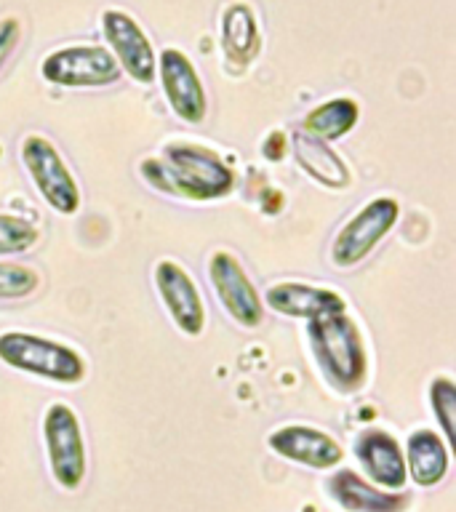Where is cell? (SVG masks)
Returning a JSON list of instances; mask_svg holds the SVG:
<instances>
[{
	"instance_id": "16",
	"label": "cell",
	"mask_w": 456,
	"mask_h": 512,
	"mask_svg": "<svg viewBox=\"0 0 456 512\" xmlns=\"http://www.w3.org/2000/svg\"><path fill=\"white\" fill-rule=\"evenodd\" d=\"M222 51L232 64H251L262 48V32L256 22L254 8L238 0L224 8L222 24H219Z\"/></svg>"
},
{
	"instance_id": "8",
	"label": "cell",
	"mask_w": 456,
	"mask_h": 512,
	"mask_svg": "<svg viewBox=\"0 0 456 512\" xmlns=\"http://www.w3.org/2000/svg\"><path fill=\"white\" fill-rule=\"evenodd\" d=\"M208 278L216 291V299L230 318L243 328H259L264 320V302L243 264L227 251H216L208 259Z\"/></svg>"
},
{
	"instance_id": "4",
	"label": "cell",
	"mask_w": 456,
	"mask_h": 512,
	"mask_svg": "<svg viewBox=\"0 0 456 512\" xmlns=\"http://www.w3.org/2000/svg\"><path fill=\"white\" fill-rule=\"evenodd\" d=\"M43 438L51 475L64 491H78L86 478V443L80 419L67 403H51L43 414Z\"/></svg>"
},
{
	"instance_id": "23",
	"label": "cell",
	"mask_w": 456,
	"mask_h": 512,
	"mask_svg": "<svg viewBox=\"0 0 456 512\" xmlns=\"http://www.w3.org/2000/svg\"><path fill=\"white\" fill-rule=\"evenodd\" d=\"M19 40H22V22L16 16L0 19V70L6 67V62L19 46Z\"/></svg>"
},
{
	"instance_id": "22",
	"label": "cell",
	"mask_w": 456,
	"mask_h": 512,
	"mask_svg": "<svg viewBox=\"0 0 456 512\" xmlns=\"http://www.w3.org/2000/svg\"><path fill=\"white\" fill-rule=\"evenodd\" d=\"M38 272L24 264L0 262V299H22L38 288Z\"/></svg>"
},
{
	"instance_id": "3",
	"label": "cell",
	"mask_w": 456,
	"mask_h": 512,
	"mask_svg": "<svg viewBox=\"0 0 456 512\" xmlns=\"http://www.w3.org/2000/svg\"><path fill=\"white\" fill-rule=\"evenodd\" d=\"M0 360L16 371L40 376L48 382L78 384L86 376V360L72 347L27 331L0 334Z\"/></svg>"
},
{
	"instance_id": "7",
	"label": "cell",
	"mask_w": 456,
	"mask_h": 512,
	"mask_svg": "<svg viewBox=\"0 0 456 512\" xmlns=\"http://www.w3.org/2000/svg\"><path fill=\"white\" fill-rule=\"evenodd\" d=\"M400 206L392 198H374L336 232L331 246V262L336 267H355L374 251L387 232L395 227Z\"/></svg>"
},
{
	"instance_id": "12",
	"label": "cell",
	"mask_w": 456,
	"mask_h": 512,
	"mask_svg": "<svg viewBox=\"0 0 456 512\" xmlns=\"http://www.w3.org/2000/svg\"><path fill=\"white\" fill-rule=\"evenodd\" d=\"M270 448L283 459L299 462L312 470H331L344 459L342 446L328 432L307 424H286L270 435Z\"/></svg>"
},
{
	"instance_id": "14",
	"label": "cell",
	"mask_w": 456,
	"mask_h": 512,
	"mask_svg": "<svg viewBox=\"0 0 456 512\" xmlns=\"http://www.w3.org/2000/svg\"><path fill=\"white\" fill-rule=\"evenodd\" d=\"M262 302H267V307L278 312V315L304 320L347 310V302H344V296L339 291L304 286V283H275V286L267 288V296Z\"/></svg>"
},
{
	"instance_id": "11",
	"label": "cell",
	"mask_w": 456,
	"mask_h": 512,
	"mask_svg": "<svg viewBox=\"0 0 456 512\" xmlns=\"http://www.w3.org/2000/svg\"><path fill=\"white\" fill-rule=\"evenodd\" d=\"M155 288H158L160 299L166 304L176 328L187 336H198L206 326V304H203V296H200L190 272L184 270L182 264L168 262V259L158 262Z\"/></svg>"
},
{
	"instance_id": "13",
	"label": "cell",
	"mask_w": 456,
	"mask_h": 512,
	"mask_svg": "<svg viewBox=\"0 0 456 512\" xmlns=\"http://www.w3.org/2000/svg\"><path fill=\"white\" fill-rule=\"evenodd\" d=\"M355 456L376 486L387 491H403L408 480L406 459H403L398 440L392 438L390 432L379 427H368L360 432L355 438Z\"/></svg>"
},
{
	"instance_id": "10",
	"label": "cell",
	"mask_w": 456,
	"mask_h": 512,
	"mask_svg": "<svg viewBox=\"0 0 456 512\" xmlns=\"http://www.w3.org/2000/svg\"><path fill=\"white\" fill-rule=\"evenodd\" d=\"M160 86L166 94L171 110L187 123H200L206 118V88L200 80L190 56L182 54L179 48H163L160 54Z\"/></svg>"
},
{
	"instance_id": "21",
	"label": "cell",
	"mask_w": 456,
	"mask_h": 512,
	"mask_svg": "<svg viewBox=\"0 0 456 512\" xmlns=\"http://www.w3.org/2000/svg\"><path fill=\"white\" fill-rule=\"evenodd\" d=\"M38 243V230L19 216L0 214V256L22 254Z\"/></svg>"
},
{
	"instance_id": "17",
	"label": "cell",
	"mask_w": 456,
	"mask_h": 512,
	"mask_svg": "<svg viewBox=\"0 0 456 512\" xmlns=\"http://www.w3.org/2000/svg\"><path fill=\"white\" fill-rule=\"evenodd\" d=\"M406 475L416 486L430 488L438 486L448 472V446L438 438V432L416 430L408 435L406 443Z\"/></svg>"
},
{
	"instance_id": "9",
	"label": "cell",
	"mask_w": 456,
	"mask_h": 512,
	"mask_svg": "<svg viewBox=\"0 0 456 512\" xmlns=\"http://www.w3.org/2000/svg\"><path fill=\"white\" fill-rule=\"evenodd\" d=\"M102 32L120 70L128 72L136 83L150 86L158 75V56L134 16L120 8H107L102 14Z\"/></svg>"
},
{
	"instance_id": "20",
	"label": "cell",
	"mask_w": 456,
	"mask_h": 512,
	"mask_svg": "<svg viewBox=\"0 0 456 512\" xmlns=\"http://www.w3.org/2000/svg\"><path fill=\"white\" fill-rule=\"evenodd\" d=\"M430 403L432 411L438 416V424L443 427L448 438V446H454L456 435V384L448 376H438L430 384Z\"/></svg>"
},
{
	"instance_id": "18",
	"label": "cell",
	"mask_w": 456,
	"mask_h": 512,
	"mask_svg": "<svg viewBox=\"0 0 456 512\" xmlns=\"http://www.w3.org/2000/svg\"><path fill=\"white\" fill-rule=\"evenodd\" d=\"M291 144H294V158L312 179H318L320 184H326L331 190H344L350 184V171L344 166V160L328 147V142H323L318 136L304 134L299 128L291 136Z\"/></svg>"
},
{
	"instance_id": "2",
	"label": "cell",
	"mask_w": 456,
	"mask_h": 512,
	"mask_svg": "<svg viewBox=\"0 0 456 512\" xmlns=\"http://www.w3.org/2000/svg\"><path fill=\"white\" fill-rule=\"evenodd\" d=\"M312 358L320 374L339 392H355L368 374V352L358 323L344 312H328L307 320Z\"/></svg>"
},
{
	"instance_id": "15",
	"label": "cell",
	"mask_w": 456,
	"mask_h": 512,
	"mask_svg": "<svg viewBox=\"0 0 456 512\" xmlns=\"http://www.w3.org/2000/svg\"><path fill=\"white\" fill-rule=\"evenodd\" d=\"M328 494L347 512H403L408 507V494L379 491L352 470H336L328 480Z\"/></svg>"
},
{
	"instance_id": "6",
	"label": "cell",
	"mask_w": 456,
	"mask_h": 512,
	"mask_svg": "<svg viewBox=\"0 0 456 512\" xmlns=\"http://www.w3.org/2000/svg\"><path fill=\"white\" fill-rule=\"evenodd\" d=\"M22 163L30 174L32 184L38 187L40 198L54 208L56 214L70 216L80 208V190L75 176L62 160L59 150L46 136L30 134L22 142Z\"/></svg>"
},
{
	"instance_id": "1",
	"label": "cell",
	"mask_w": 456,
	"mask_h": 512,
	"mask_svg": "<svg viewBox=\"0 0 456 512\" xmlns=\"http://www.w3.org/2000/svg\"><path fill=\"white\" fill-rule=\"evenodd\" d=\"M142 174L160 192L187 200L224 198L235 187V171L200 144H168L160 158L144 160Z\"/></svg>"
},
{
	"instance_id": "5",
	"label": "cell",
	"mask_w": 456,
	"mask_h": 512,
	"mask_svg": "<svg viewBox=\"0 0 456 512\" xmlns=\"http://www.w3.org/2000/svg\"><path fill=\"white\" fill-rule=\"evenodd\" d=\"M40 75L51 86L62 88H102L118 83L123 70L104 46H64L56 48L40 62Z\"/></svg>"
},
{
	"instance_id": "19",
	"label": "cell",
	"mask_w": 456,
	"mask_h": 512,
	"mask_svg": "<svg viewBox=\"0 0 456 512\" xmlns=\"http://www.w3.org/2000/svg\"><path fill=\"white\" fill-rule=\"evenodd\" d=\"M360 107L355 99L339 96V99H328V102L318 104L315 110H310L302 120V131L310 136H318L323 142H334L342 139L358 126Z\"/></svg>"
}]
</instances>
